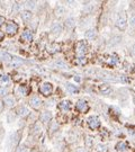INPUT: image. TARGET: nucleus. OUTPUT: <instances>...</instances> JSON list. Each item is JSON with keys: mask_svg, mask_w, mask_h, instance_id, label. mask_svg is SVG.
Segmentation results:
<instances>
[{"mask_svg": "<svg viewBox=\"0 0 135 152\" xmlns=\"http://www.w3.org/2000/svg\"><path fill=\"white\" fill-rule=\"evenodd\" d=\"M17 29H18V26L13 22H10L6 25V32L8 34H15L17 32Z\"/></svg>", "mask_w": 135, "mask_h": 152, "instance_id": "nucleus-5", "label": "nucleus"}, {"mask_svg": "<svg viewBox=\"0 0 135 152\" xmlns=\"http://www.w3.org/2000/svg\"><path fill=\"white\" fill-rule=\"evenodd\" d=\"M77 152H87V150L84 148H78L77 149Z\"/></svg>", "mask_w": 135, "mask_h": 152, "instance_id": "nucleus-27", "label": "nucleus"}, {"mask_svg": "<svg viewBox=\"0 0 135 152\" xmlns=\"http://www.w3.org/2000/svg\"><path fill=\"white\" fill-rule=\"evenodd\" d=\"M77 108L79 110H81V112H86V110L88 109L87 101L84 100V99H79V100L77 101Z\"/></svg>", "mask_w": 135, "mask_h": 152, "instance_id": "nucleus-6", "label": "nucleus"}, {"mask_svg": "<svg viewBox=\"0 0 135 152\" xmlns=\"http://www.w3.org/2000/svg\"><path fill=\"white\" fill-rule=\"evenodd\" d=\"M93 9H95V6L93 5H88L87 7H84V13H91L93 11Z\"/></svg>", "mask_w": 135, "mask_h": 152, "instance_id": "nucleus-21", "label": "nucleus"}, {"mask_svg": "<svg viewBox=\"0 0 135 152\" xmlns=\"http://www.w3.org/2000/svg\"><path fill=\"white\" fill-rule=\"evenodd\" d=\"M84 36H86L87 38H89V40H93V38H96V36H97V32H96L93 28H90V29H88V31L84 32Z\"/></svg>", "mask_w": 135, "mask_h": 152, "instance_id": "nucleus-8", "label": "nucleus"}, {"mask_svg": "<svg viewBox=\"0 0 135 152\" xmlns=\"http://www.w3.org/2000/svg\"><path fill=\"white\" fill-rule=\"evenodd\" d=\"M18 113H19L22 116H25L26 114L28 113V109H27L26 107H20V108H19V110H18Z\"/></svg>", "mask_w": 135, "mask_h": 152, "instance_id": "nucleus-23", "label": "nucleus"}, {"mask_svg": "<svg viewBox=\"0 0 135 152\" xmlns=\"http://www.w3.org/2000/svg\"><path fill=\"white\" fill-rule=\"evenodd\" d=\"M56 13H58V15H60V16H61V15H63V14L65 13V9L63 8V7H59Z\"/></svg>", "mask_w": 135, "mask_h": 152, "instance_id": "nucleus-24", "label": "nucleus"}, {"mask_svg": "<svg viewBox=\"0 0 135 152\" xmlns=\"http://www.w3.org/2000/svg\"><path fill=\"white\" fill-rule=\"evenodd\" d=\"M22 18H23L24 20H29V19L32 18V13H31L29 10H25V11H23V14H22Z\"/></svg>", "mask_w": 135, "mask_h": 152, "instance_id": "nucleus-15", "label": "nucleus"}, {"mask_svg": "<svg viewBox=\"0 0 135 152\" xmlns=\"http://www.w3.org/2000/svg\"><path fill=\"white\" fill-rule=\"evenodd\" d=\"M29 104H31V106L34 107V108H38L40 106H41V104H42V100H41V98H38V97H33L31 101H29Z\"/></svg>", "mask_w": 135, "mask_h": 152, "instance_id": "nucleus-7", "label": "nucleus"}, {"mask_svg": "<svg viewBox=\"0 0 135 152\" xmlns=\"http://www.w3.org/2000/svg\"><path fill=\"white\" fill-rule=\"evenodd\" d=\"M6 93H7V89L0 88V95H6Z\"/></svg>", "mask_w": 135, "mask_h": 152, "instance_id": "nucleus-25", "label": "nucleus"}, {"mask_svg": "<svg viewBox=\"0 0 135 152\" xmlns=\"http://www.w3.org/2000/svg\"><path fill=\"white\" fill-rule=\"evenodd\" d=\"M3 22H5V18H3V17L0 16V25H1V24H2Z\"/></svg>", "mask_w": 135, "mask_h": 152, "instance_id": "nucleus-28", "label": "nucleus"}, {"mask_svg": "<svg viewBox=\"0 0 135 152\" xmlns=\"http://www.w3.org/2000/svg\"><path fill=\"white\" fill-rule=\"evenodd\" d=\"M52 89H53V87H52V84L50 82H44L41 86V91L44 95H50L52 93Z\"/></svg>", "mask_w": 135, "mask_h": 152, "instance_id": "nucleus-4", "label": "nucleus"}, {"mask_svg": "<svg viewBox=\"0 0 135 152\" xmlns=\"http://www.w3.org/2000/svg\"><path fill=\"white\" fill-rule=\"evenodd\" d=\"M22 37H24L25 40H27V41H31L33 37H32V34H31V32L29 31H25L24 33H23V35H22Z\"/></svg>", "mask_w": 135, "mask_h": 152, "instance_id": "nucleus-18", "label": "nucleus"}, {"mask_svg": "<svg viewBox=\"0 0 135 152\" xmlns=\"http://www.w3.org/2000/svg\"><path fill=\"white\" fill-rule=\"evenodd\" d=\"M134 99H135V98H134ZM134 101H135V100H134Z\"/></svg>", "mask_w": 135, "mask_h": 152, "instance_id": "nucleus-32", "label": "nucleus"}, {"mask_svg": "<svg viewBox=\"0 0 135 152\" xmlns=\"http://www.w3.org/2000/svg\"><path fill=\"white\" fill-rule=\"evenodd\" d=\"M65 24H67L68 28H73V27H74V25H76V20H74V18L70 17V18H68V19H67Z\"/></svg>", "mask_w": 135, "mask_h": 152, "instance_id": "nucleus-13", "label": "nucleus"}, {"mask_svg": "<svg viewBox=\"0 0 135 152\" xmlns=\"http://www.w3.org/2000/svg\"><path fill=\"white\" fill-rule=\"evenodd\" d=\"M132 53H133V54L135 55V44L133 45V46H132Z\"/></svg>", "mask_w": 135, "mask_h": 152, "instance_id": "nucleus-29", "label": "nucleus"}, {"mask_svg": "<svg viewBox=\"0 0 135 152\" xmlns=\"http://www.w3.org/2000/svg\"><path fill=\"white\" fill-rule=\"evenodd\" d=\"M67 89L70 93H79V89L77 88L76 86H73L72 84H67Z\"/></svg>", "mask_w": 135, "mask_h": 152, "instance_id": "nucleus-11", "label": "nucleus"}, {"mask_svg": "<svg viewBox=\"0 0 135 152\" xmlns=\"http://www.w3.org/2000/svg\"><path fill=\"white\" fill-rule=\"evenodd\" d=\"M88 125L90 128H98L100 126V121L97 116H90L88 118Z\"/></svg>", "mask_w": 135, "mask_h": 152, "instance_id": "nucleus-3", "label": "nucleus"}, {"mask_svg": "<svg viewBox=\"0 0 135 152\" xmlns=\"http://www.w3.org/2000/svg\"><path fill=\"white\" fill-rule=\"evenodd\" d=\"M108 62H109L110 64H117V62H118L117 56H116V55H111L109 58V60H108Z\"/></svg>", "mask_w": 135, "mask_h": 152, "instance_id": "nucleus-19", "label": "nucleus"}, {"mask_svg": "<svg viewBox=\"0 0 135 152\" xmlns=\"http://www.w3.org/2000/svg\"><path fill=\"white\" fill-rule=\"evenodd\" d=\"M42 121L43 122H45V123H47V122H50L51 121V113L50 112H44L42 114Z\"/></svg>", "mask_w": 135, "mask_h": 152, "instance_id": "nucleus-14", "label": "nucleus"}, {"mask_svg": "<svg viewBox=\"0 0 135 152\" xmlns=\"http://www.w3.org/2000/svg\"><path fill=\"white\" fill-rule=\"evenodd\" d=\"M116 149H117V151L122 152V151H125L126 150V143L125 142H119L117 144V146H116Z\"/></svg>", "mask_w": 135, "mask_h": 152, "instance_id": "nucleus-17", "label": "nucleus"}, {"mask_svg": "<svg viewBox=\"0 0 135 152\" xmlns=\"http://www.w3.org/2000/svg\"><path fill=\"white\" fill-rule=\"evenodd\" d=\"M3 102H5L7 106L11 107V106L15 104V98H14V97H11V96H8V97H6V98H5Z\"/></svg>", "mask_w": 135, "mask_h": 152, "instance_id": "nucleus-12", "label": "nucleus"}, {"mask_svg": "<svg viewBox=\"0 0 135 152\" xmlns=\"http://www.w3.org/2000/svg\"><path fill=\"white\" fill-rule=\"evenodd\" d=\"M52 33L54 34H59L62 32V26H61V24H59V23H54L53 25H52Z\"/></svg>", "mask_w": 135, "mask_h": 152, "instance_id": "nucleus-10", "label": "nucleus"}, {"mask_svg": "<svg viewBox=\"0 0 135 152\" xmlns=\"http://www.w3.org/2000/svg\"><path fill=\"white\" fill-rule=\"evenodd\" d=\"M110 91H111V89H110V87H108L107 84L101 86V93H104V95H109Z\"/></svg>", "mask_w": 135, "mask_h": 152, "instance_id": "nucleus-16", "label": "nucleus"}, {"mask_svg": "<svg viewBox=\"0 0 135 152\" xmlns=\"http://www.w3.org/2000/svg\"><path fill=\"white\" fill-rule=\"evenodd\" d=\"M60 108L62 110H64V112H68V110H70V108H71V104H70V101L68 100H63L60 102Z\"/></svg>", "mask_w": 135, "mask_h": 152, "instance_id": "nucleus-9", "label": "nucleus"}, {"mask_svg": "<svg viewBox=\"0 0 135 152\" xmlns=\"http://www.w3.org/2000/svg\"><path fill=\"white\" fill-rule=\"evenodd\" d=\"M97 150L99 152H106V150H107V146L105 145V144H98L97 145Z\"/></svg>", "mask_w": 135, "mask_h": 152, "instance_id": "nucleus-20", "label": "nucleus"}, {"mask_svg": "<svg viewBox=\"0 0 135 152\" xmlns=\"http://www.w3.org/2000/svg\"><path fill=\"white\" fill-rule=\"evenodd\" d=\"M129 25L132 27V29H135V15H132L129 18Z\"/></svg>", "mask_w": 135, "mask_h": 152, "instance_id": "nucleus-22", "label": "nucleus"}, {"mask_svg": "<svg viewBox=\"0 0 135 152\" xmlns=\"http://www.w3.org/2000/svg\"><path fill=\"white\" fill-rule=\"evenodd\" d=\"M0 37H1V33H0Z\"/></svg>", "mask_w": 135, "mask_h": 152, "instance_id": "nucleus-31", "label": "nucleus"}, {"mask_svg": "<svg viewBox=\"0 0 135 152\" xmlns=\"http://www.w3.org/2000/svg\"><path fill=\"white\" fill-rule=\"evenodd\" d=\"M26 5H27L28 7H31V8H34V7H35V2H27Z\"/></svg>", "mask_w": 135, "mask_h": 152, "instance_id": "nucleus-26", "label": "nucleus"}, {"mask_svg": "<svg viewBox=\"0 0 135 152\" xmlns=\"http://www.w3.org/2000/svg\"><path fill=\"white\" fill-rule=\"evenodd\" d=\"M86 52H87V45H86V43L84 41L78 42V44H77V54H78V56L79 58H84Z\"/></svg>", "mask_w": 135, "mask_h": 152, "instance_id": "nucleus-1", "label": "nucleus"}, {"mask_svg": "<svg viewBox=\"0 0 135 152\" xmlns=\"http://www.w3.org/2000/svg\"><path fill=\"white\" fill-rule=\"evenodd\" d=\"M74 80H76V81H80V78H79V77H76Z\"/></svg>", "mask_w": 135, "mask_h": 152, "instance_id": "nucleus-30", "label": "nucleus"}, {"mask_svg": "<svg viewBox=\"0 0 135 152\" xmlns=\"http://www.w3.org/2000/svg\"><path fill=\"white\" fill-rule=\"evenodd\" d=\"M116 25H117V27L120 29V31H125L127 27V19L126 17H125V15L123 14V15H120V16L118 17L117 22H116Z\"/></svg>", "mask_w": 135, "mask_h": 152, "instance_id": "nucleus-2", "label": "nucleus"}]
</instances>
